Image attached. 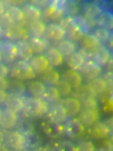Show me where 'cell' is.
<instances>
[{"mask_svg": "<svg viewBox=\"0 0 113 151\" xmlns=\"http://www.w3.org/2000/svg\"><path fill=\"white\" fill-rule=\"evenodd\" d=\"M48 104L42 98H24L22 109L31 116L41 115L48 111Z\"/></svg>", "mask_w": 113, "mask_h": 151, "instance_id": "obj_1", "label": "cell"}, {"mask_svg": "<svg viewBox=\"0 0 113 151\" xmlns=\"http://www.w3.org/2000/svg\"><path fill=\"white\" fill-rule=\"evenodd\" d=\"M66 0H49L47 6L42 11L46 19L52 21H60L64 18Z\"/></svg>", "mask_w": 113, "mask_h": 151, "instance_id": "obj_2", "label": "cell"}, {"mask_svg": "<svg viewBox=\"0 0 113 151\" xmlns=\"http://www.w3.org/2000/svg\"><path fill=\"white\" fill-rule=\"evenodd\" d=\"M11 74L12 77L20 81L34 79L36 77V75L29 63L22 60L13 64Z\"/></svg>", "mask_w": 113, "mask_h": 151, "instance_id": "obj_3", "label": "cell"}, {"mask_svg": "<svg viewBox=\"0 0 113 151\" xmlns=\"http://www.w3.org/2000/svg\"><path fill=\"white\" fill-rule=\"evenodd\" d=\"M88 60L93 61L101 67L107 65L111 58L109 50L102 44L88 52Z\"/></svg>", "mask_w": 113, "mask_h": 151, "instance_id": "obj_4", "label": "cell"}, {"mask_svg": "<svg viewBox=\"0 0 113 151\" xmlns=\"http://www.w3.org/2000/svg\"><path fill=\"white\" fill-rule=\"evenodd\" d=\"M81 76L87 80H93L97 78L101 74L102 67L93 61L88 60L85 62L82 68L79 70Z\"/></svg>", "mask_w": 113, "mask_h": 151, "instance_id": "obj_5", "label": "cell"}, {"mask_svg": "<svg viewBox=\"0 0 113 151\" xmlns=\"http://www.w3.org/2000/svg\"><path fill=\"white\" fill-rule=\"evenodd\" d=\"M5 37L11 40H26L29 38L27 29L23 26L13 24L4 30Z\"/></svg>", "mask_w": 113, "mask_h": 151, "instance_id": "obj_6", "label": "cell"}, {"mask_svg": "<svg viewBox=\"0 0 113 151\" xmlns=\"http://www.w3.org/2000/svg\"><path fill=\"white\" fill-rule=\"evenodd\" d=\"M0 52L2 60L7 63L14 62L18 57L16 44L10 41H5L1 44Z\"/></svg>", "mask_w": 113, "mask_h": 151, "instance_id": "obj_7", "label": "cell"}, {"mask_svg": "<svg viewBox=\"0 0 113 151\" xmlns=\"http://www.w3.org/2000/svg\"><path fill=\"white\" fill-rule=\"evenodd\" d=\"M70 17H67L61 19L59 24L65 30L67 40L74 42L80 41L84 35L72 25Z\"/></svg>", "mask_w": 113, "mask_h": 151, "instance_id": "obj_8", "label": "cell"}, {"mask_svg": "<svg viewBox=\"0 0 113 151\" xmlns=\"http://www.w3.org/2000/svg\"><path fill=\"white\" fill-rule=\"evenodd\" d=\"M44 35L50 40L60 42L66 37V32L59 24L50 23L46 25Z\"/></svg>", "mask_w": 113, "mask_h": 151, "instance_id": "obj_9", "label": "cell"}, {"mask_svg": "<svg viewBox=\"0 0 113 151\" xmlns=\"http://www.w3.org/2000/svg\"><path fill=\"white\" fill-rule=\"evenodd\" d=\"M17 120L16 113L6 108L1 112L0 126L4 129H11L16 125Z\"/></svg>", "mask_w": 113, "mask_h": 151, "instance_id": "obj_10", "label": "cell"}, {"mask_svg": "<svg viewBox=\"0 0 113 151\" xmlns=\"http://www.w3.org/2000/svg\"><path fill=\"white\" fill-rule=\"evenodd\" d=\"M29 63L36 75L43 74L50 66L46 57L41 55L33 56Z\"/></svg>", "mask_w": 113, "mask_h": 151, "instance_id": "obj_11", "label": "cell"}, {"mask_svg": "<svg viewBox=\"0 0 113 151\" xmlns=\"http://www.w3.org/2000/svg\"><path fill=\"white\" fill-rule=\"evenodd\" d=\"M6 14L10 18L14 24L24 27L26 24L23 10L16 6H10L6 10Z\"/></svg>", "mask_w": 113, "mask_h": 151, "instance_id": "obj_12", "label": "cell"}, {"mask_svg": "<svg viewBox=\"0 0 113 151\" xmlns=\"http://www.w3.org/2000/svg\"><path fill=\"white\" fill-rule=\"evenodd\" d=\"M49 117L53 122L61 123L65 121L67 115L61 104L53 105L48 110Z\"/></svg>", "mask_w": 113, "mask_h": 151, "instance_id": "obj_13", "label": "cell"}, {"mask_svg": "<svg viewBox=\"0 0 113 151\" xmlns=\"http://www.w3.org/2000/svg\"><path fill=\"white\" fill-rule=\"evenodd\" d=\"M61 104L64 109L67 116H74L81 109V103L79 100L75 98H67L62 101Z\"/></svg>", "mask_w": 113, "mask_h": 151, "instance_id": "obj_14", "label": "cell"}, {"mask_svg": "<svg viewBox=\"0 0 113 151\" xmlns=\"http://www.w3.org/2000/svg\"><path fill=\"white\" fill-rule=\"evenodd\" d=\"M26 23L40 20L42 10L32 4H26L22 9Z\"/></svg>", "mask_w": 113, "mask_h": 151, "instance_id": "obj_15", "label": "cell"}, {"mask_svg": "<svg viewBox=\"0 0 113 151\" xmlns=\"http://www.w3.org/2000/svg\"><path fill=\"white\" fill-rule=\"evenodd\" d=\"M62 80L67 82L72 88L76 89L82 85L83 78L77 71L69 69L66 70L62 76Z\"/></svg>", "mask_w": 113, "mask_h": 151, "instance_id": "obj_16", "label": "cell"}, {"mask_svg": "<svg viewBox=\"0 0 113 151\" xmlns=\"http://www.w3.org/2000/svg\"><path fill=\"white\" fill-rule=\"evenodd\" d=\"M24 101V97L10 93L7 94L4 102L7 109L16 113L23 109Z\"/></svg>", "mask_w": 113, "mask_h": 151, "instance_id": "obj_17", "label": "cell"}, {"mask_svg": "<svg viewBox=\"0 0 113 151\" xmlns=\"http://www.w3.org/2000/svg\"><path fill=\"white\" fill-rule=\"evenodd\" d=\"M44 55L51 67H58L63 63L64 57L56 47H49Z\"/></svg>", "mask_w": 113, "mask_h": 151, "instance_id": "obj_18", "label": "cell"}, {"mask_svg": "<svg viewBox=\"0 0 113 151\" xmlns=\"http://www.w3.org/2000/svg\"><path fill=\"white\" fill-rule=\"evenodd\" d=\"M28 42L34 53L37 55L46 52L49 47V42L47 40L42 37H31Z\"/></svg>", "mask_w": 113, "mask_h": 151, "instance_id": "obj_19", "label": "cell"}, {"mask_svg": "<svg viewBox=\"0 0 113 151\" xmlns=\"http://www.w3.org/2000/svg\"><path fill=\"white\" fill-rule=\"evenodd\" d=\"M99 114L97 110L83 109L79 116V121L84 126H92L97 122Z\"/></svg>", "mask_w": 113, "mask_h": 151, "instance_id": "obj_20", "label": "cell"}, {"mask_svg": "<svg viewBox=\"0 0 113 151\" xmlns=\"http://www.w3.org/2000/svg\"><path fill=\"white\" fill-rule=\"evenodd\" d=\"M27 30L29 34L34 37L41 38L45 35L46 25L41 20L27 23Z\"/></svg>", "mask_w": 113, "mask_h": 151, "instance_id": "obj_21", "label": "cell"}, {"mask_svg": "<svg viewBox=\"0 0 113 151\" xmlns=\"http://www.w3.org/2000/svg\"><path fill=\"white\" fill-rule=\"evenodd\" d=\"M18 56L22 60L28 61L33 56L34 53L27 40L17 41L16 44Z\"/></svg>", "mask_w": 113, "mask_h": 151, "instance_id": "obj_22", "label": "cell"}, {"mask_svg": "<svg viewBox=\"0 0 113 151\" xmlns=\"http://www.w3.org/2000/svg\"><path fill=\"white\" fill-rule=\"evenodd\" d=\"M7 139L9 145L14 150L24 149L25 139L19 132H11L7 135Z\"/></svg>", "mask_w": 113, "mask_h": 151, "instance_id": "obj_23", "label": "cell"}, {"mask_svg": "<svg viewBox=\"0 0 113 151\" xmlns=\"http://www.w3.org/2000/svg\"><path fill=\"white\" fill-rule=\"evenodd\" d=\"M41 75L42 83L49 86H55L60 80L59 72L50 66Z\"/></svg>", "mask_w": 113, "mask_h": 151, "instance_id": "obj_24", "label": "cell"}, {"mask_svg": "<svg viewBox=\"0 0 113 151\" xmlns=\"http://www.w3.org/2000/svg\"><path fill=\"white\" fill-rule=\"evenodd\" d=\"M74 95L76 99L82 101L89 98H95L97 94L88 84L81 85L75 89Z\"/></svg>", "mask_w": 113, "mask_h": 151, "instance_id": "obj_25", "label": "cell"}, {"mask_svg": "<svg viewBox=\"0 0 113 151\" xmlns=\"http://www.w3.org/2000/svg\"><path fill=\"white\" fill-rule=\"evenodd\" d=\"M70 22L72 25L84 36L88 34L90 28L86 19L81 16L70 17Z\"/></svg>", "mask_w": 113, "mask_h": 151, "instance_id": "obj_26", "label": "cell"}, {"mask_svg": "<svg viewBox=\"0 0 113 151\" xmlns=\"http://www.w3.org/2000/svg\"><path fill=\"white\" fill-rule=\"evenodd\" d=\"M84 17L86 19L96 20L103 12L102 8L95 3H89L84 7Z\"/></svg>", "mask_w": 113, "mask_h": 151, "instance_id": "obj_27", "label": "cell"}, {"mask_svg": "<svg viewBox=\"0 0 113 151\" xmlns=\"http://www.w3.org/2000/svg\"><path fill=\"white\" fill-rule=\"evenodd\" d=\"M56 48L63 57H69L76 52L77 46L75 42L65 40L59 42Z\"/></svg>", "mask_w": 113, "mask_h": 151, "instance_id": "obj_28", "label": "cell"}, {"mask_svg": "<svg viewBox=\"0 0 113 151\" xmlns=\"http://www.w3.org/2000/svg\"><path fill=\"white\" fill-rule=\"evenodd\" d=\"M96 25L110 31L113 28V16L110 12H102L96 19Z\"/></svg>", "mask_w": 113, "mask_h": 151, "instance_id": "obj_29", "label": "cell"}, {"mask_svg": "<svg viewBox=\"0 0 113 151\" xmlns=\"http://www.w3.org/2000/svg\"><path fill=\"white\" fill-rule=\"evenodd\" d=\"M86 60L78 52L74 53L68 57L67 64L71 69L78 71L82 68Z\"/></svg>", "mask_w": 113, "mask_h": 151, "instance_id": "obj_30", "label": "cell"}, {"mask_svg": "<svg viewBox=\"0 0 113 151\" xmlns=\"http://www.w3.org/2000/svg\"><path fill=\"white\" fill-rule=\"evenodd\" d=\"M81 41L82 47L87 52L94 49L101 45L99 41L94 36L93 34H87L82 38Z\"/></svg>", "mask_w": 113, "mask_h": 151, "instance_id": "obj_31", "label": "cell"}, {"mask_svg": "<svg viewBox=\"0 0 113 151\" xmlns=\"http://www.w3.org/2000/svg\"><path fill=\"white\" fill-rule=\"evenodd\" d=\"M28 90L34 98H41L46 90L44 83L39 81H33L28 85Z\"/></svg>", "mask_w": 113, "mask_h": 151, "instance_id": "obj_32", "label": "cell"}, {"mask_svg": "<svg viewBox=\"0 0 113 151\" xmlns=\"http://www.w3.org/2000/svg\"><path fill=\"white\" fill-rule=\"evenodd\" d=\"M87 84L96 93V94L102 93L107 89L106 82L102 78H97L91 80Z\"/></svg>", "mask_w": 113, "mask_h": 151, "instance_id": "obj_33", "label": "cell"}, {"mask_svg": "<svg viewBox=\"0 0 113 151\" xmlns=\"http://www.w3.org/2000/svg\"><path fill=\"white\" fill-rule=\"evenodd\" d=\"M61 95L55 86H46V90L42 98L46 101L55 102L60 99Z\"/></svg>", "mask_w": 113, "mask_h": 151, "instance_id": "obj_34", "label": "cell"}, {"mask_svg": "<svg viewBox=\"0 0 113 151\" xmlns=\"http://www.w3.org/2000/svg\"><path fill=\"white\" fill-rule=\"evenodd\" d=\"M8 89L11 93L21 96L25 91L26 86L22 81L16 79L11 81L10 83H9Z\"/></svg>", "mask_w": 113, "mask_h": 151, "instance_id": "obj_35", "label": "cell"}, {"mask_svg": "<svg viewBox=\"0 0 113 151\" xmlns=\"http://www.w3.org/2000/svg\"><path fill=\"white\" fill-rule=\"evenodd\" d=\"M93 129V132L94 137L99 139L106 137L109 132V129L107 126L101 122L96 124Z\"/></svg>", "mask_w": 113, "mask_h": 151, "instance_id": "obj_36", "label": "cell"}, {"mask_svg": "<svg viewBox=\"0 0 113 151\" xmlns=\"http://www.w3.org/2000/svg\"><path fill=\"white\" fill-rule=\"evenodd\" d=\"M93 34L101 44L107 43L111 36L110 31L100 27L96 29Z\"/></svg>", "mask_w": 113, "mask_h": 151, "instance_id": "obj_37", "label": "cell"}, {"mask_svg": "<svg viewBox=\"0 0 113 151\" xmlns=\"http://www.w3.org/2000/svg\"><path fill=\"white\" fill-rule=\"evenodd\" d=\"M54 86L58 90L60 95L64 97L69 95L72 90L71 86L62 79L60 80Z\"/></svg>", "mask_w": 113, "mask_h": 151, "instance_id": "obj_38", "label": "cell"}, {"mask_svg": "<svg viewBox=\"0 0 113 151\" xmlns=\"http://www.w3.org/2000/svg\"><path fill=\"white\" fill-rule=\"evenodd\" d=\"M78 11V6L77 3L74 1H66L64 6V15L68 16L67 17L74 16Z\"/></svg>", "mask_w": 113, "mask_h": 151, "instance_id": "obj_39", "label": "cell"}, {"mask_svg": "<svg viewBox=\"0 0 113 151\" xmlns=\"http://www.w3.org/2000/svg\"><path fill=\"white\" fill-rule=\"evenodd\" d=\"M82 125L79 121H71L68 125V130L72 135H76L79 134L82 131Z\"/></svg>", "mask_w": 113, "mask_h": 151, "instance_id": "obj_40", "label": "cell"}, {"mask_svg": "<svg viewBox=\"0 0 113 151\" xmlns=\"http://www.w3.org/2000/svg\"><path fill=\"white\" fill-rule=\"evenodd\" d=\"M84 109L97 110L98 104L95 98H89L82 101Z\"/></svg>", "mask_w": 113, "mask_h": 151, "instance_id": "obj_41", "label": "cell"}, {"mask_svg": "<svg viewBox=\"0 0 113 151\" xmlns=\"http://www.w3.org/2000/svg\"><path fill=\"white\" fill-rule=\"evenodd\" d=\"M14 24L10 18L6 13H4L0 15V27L4 30Z\"/></svg>", "mask_w": 113, "mask_h": 151, "instance_id": "obj_42", "label": "cell"}, {"mask_svg": "<svg viewBox=\"0 0 113 151\" xmlns=\"http://www.w3.org/2000/svg\"><path fill=\"white\" fill-rule=\"evenodd\" d=\"M79 151H94L93 144L91 141H86L81 143L79 146Z\"/></svg>", "mask_w": 113, "mask_h": 151, "instance_id": "obj_43", "label": "cell"}, {"mask_svg": "<svg viewBox=\"0 0 113 151\" xmlns=\"http://www.w3.org/2000/svg\"><path fill=\"white\" fill-rule=\"evenodd\" d=\"M103 79L106 82L107 86V89L112 88L113 87V76L112 71H107L105 73L103 76Z\"/></svg>", "mask_w": 113, "mask_h": 151, "instance_id": "obj_44", "label": "cell"}, {"mask_svg": "<svg viewBox=\"0 0 113 151\" xmlns=\"http://www.w3.org/2000/svg\"><path fill=\"white\" fill-rule=\"evenodd\" d=\"M9 70L7 66L0 63V77L5 78L8 75Z\"/></svg>", "mask_w": 113, "mask_h": 151, "instance_id": "obj_45", "label": "cell"}, {"mask_svg": "<svg viewBox=\"0 0 113 151\" xmlns=\"http://www.w3.org/2000/svg\"><path fill=\"white\" fill-rule=\"evenodd\" d=\"M9 82L4 78L0 77V90L5 91L8 89Z\"/></svg>", "mask_w": 113, "mask_h": 151, "instance_id": "obj_46", "label": "cell"}, {"mask_svg": "<svg viewBox=\"0 0 113 151\" xmlns=\"http://www.w3.org/2000/svg\"><path fill=\"white\" fill-rule=\"evenodd\" d=\"M7 96V93L5 91L0 90V103L4 102Z\"/></svg>", "mask_w": 113, "mask_h": 151, "instance_id": "obj_47", "label": "cell"}, {"mask_svg": "<svg viewBox=\"0 0 113 151\" xmlns=\"http://www.w3.org/2000/svg\"><path fill=\"white\" fill-rule=\"evenodd\" d=\"M107 65V69H108V71H112L113 70V61L112 59L111 58L109 61Z\"/></svg>", "mask_w": 113, "mask_h": 151, "instance_id": "obj_48", "label": "cell"}, {"mask_svg": "<svg viewBox=\"0 0 113 151\" xmlns=\"http://www.w3.org/2000/svg\"><path fill=\"white\" fill-rule=\"evenodd\" d=\"M5 134L2 129L0 128V144H1L4 140Z\"/></svg>", "mask_w": 113, "mask_h": 151, "instance_id": "obj_49", "label": "cell"}, {"mask_svg": "<svg viewBox=\"0 0 113 151\" xmlns=\"http://www.w3.org/2000/svg\"><path fill=\"white\" fill-rule=\"evenodd\" d=\"M113 37H112V34H111V36H110V37H109V39L107 42L109 47L110 49H112V47H113Z\"/></svg>", "mask_w": 113, "mask_h": 151, "instance_id": "obj_50", "label": "cell"}, {"mask_svg": "<svg viewBox=\"0 0 113 151\" xmlns=\"http://www.w3.org/2000/svg\"><path fill=\"white\" fill-rule=\"evenodd\" d=\"M4 7L3 3L0 1V15L4 13Z\"/></svg>", "mask_w": 113, "mask_h": 151, "instance_id": "obj_51", "label": "cell"}, {"mask_svg": "<svg viewBox=\"0 0 113 151\" xmlns=\"http://www.w3.org/2000/svg\"><path fill=\"white\" fill-rule=\"evenodd\" d=\"M0 151H9L7 147L2 144H0Z\"/></svg>", "mask_w": 113, "mask_h": 151, "instance_id": "obj_52", "label": "cell"}, {"mask_svg": "<svg viewBox=\"0 0 113 151\" xmlns=\"http://www.w3.org/2000/svg\"><path fill=\"white\" fill-rule=\"evenodd\" d=\"M41 151H55L54 148L51 147H46L43 148Z\"/></svg>", "mask_w": 113, "mask_h": 151, "instance_id": "obj_53", "label": "cell"}, {"mask_svg": "<svg viewBox=\"0 0 113 151\" xmlns=\"http://www.w3.org/2000/svg\"><path fill=\"white\" fill-rule=\"evenodd\" d=\"M14 151H26V150H24V149H19V150H14Z\"/></svg>", "mask_w": 113, "mask_h": 151, "instance_id": "obj_54", "label": "cell"}, {"mask_svg": "<svg viewBox=\"0 0 113 151\" xmlns=\"http://www.w3.org/2000/svg\"><path fill=\"white\" fill-rule=\"evenodd\" d=\"M2 60V57L1 54V52H0V63H1Z\"/></svg>", "mask_w": 113, "mask_h": 151, "instance_id": "obj_55", "label": "cell"}, {"mask_svg": "<svg viewBox=\"0 0 113 151\" xmlns=\"http://www.w3.org/2000/svg\"><path fill=\"white\" fill-rule=\"evenodd\" d=\"M2 31V29L0 27V35H1V33Z\"/></svg>", "mask_w": 113, "mask_h": 151, "instance_id": "obj_56", "label": "cell"}, {"mask_svg": "<svg viewBox=\"0 0 113 151\" xmlns=\"http://www.w3.org/2000/svg\"><path fill=\"white\" fill-rule=\"evenodd\" d=\"M1 109H0V116H1Z\"/></svg>", "mask_w": 113, "mask_h": 151, "instance_id": "obj_57", "label": "cell"}]
</instances>
